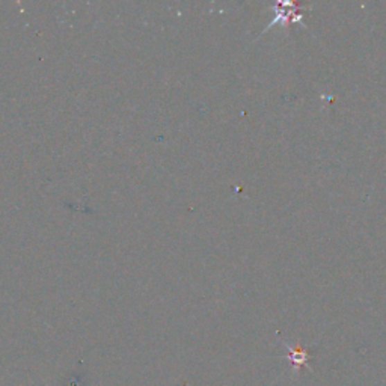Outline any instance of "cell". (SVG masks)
Returning <instances> with one entry per match:
<instances>
[{
	"mask_svg": "<svg viewBox=\"0 0 386 386\" xmlns=\"http://www.w3.org/2000/svg\"><path fill=\"white\" fill-rule=\"evenodd\" d=\"M306 359H308V353L302 350H299L297 353L291 355V361H293L296 365H304L306 362Z\"/></svg>",
	"mask_w": 386,
	"mask_h": 386,
	"instance_id": "obj_1",
	"label": "cell"
}]
</instances>
